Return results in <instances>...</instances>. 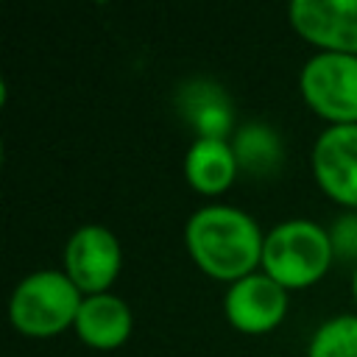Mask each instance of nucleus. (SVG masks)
I'll return each mask as SVG.
<instances>
[{
    "label": "nucleus",
    "mask_w": 357,
    "mask_h": 357,
    "mask_svg": "<svg viewBox=\"0 0 357 357\" xmlns=\"http://www.w3.org/2000/svg\"><path fill=\"white\" fill-rule=\"evenodd\" d=\"M61 262V271L84 296L109 293L123 265L120 240L103 223H84L70 234Z\"/></svg>",
    "instance_id": "5"
},
{
    "label": "nucleus",
    "mask_w": 357,
    "mask_h": 357,
    "mask_svg": "<svg viewBox=\"0 0 357 357\" xmlns=\"http://www.w3.org/2000/svg\"><path fill=\"white\" fill-rule=\"evenodd\" d=\"M231 148H234L240 170H248L251 176H271V173H276V167L282 162L279 131L259 120L237 126V131L231 137Z\"/></svg>",
    "instance_id": "12"
},
{
    "label": "nucleus",
    "mask_w": 357,
    "mask_h": 357,
    "mask_svg": "<svg viewBox=\"0 0 357 357\" xmlns=\"http://www.w3.org/2000/svg\"><path fill=\"white\" fill-rule=\"evenodd\" d=\"M184 243L192 262L206 276L231 284L262 265L265 231L237 206L206 204L187 218Z\"/></svg>",
    "instance_id": "1"
},
{
    "label": "nucleus",
    "mask_w": 357,
    "mask_h": 357,
    "mask_svg": "<svg viewBox=\"0 0 357 357\" xmlns=\"http://www.w3.org/2000/svg\"><path fill=\"white\" fill-rule=\"evenodd\" d=\"M290 307V290L271 279L265 271H254L231 282L223 293L226 321L245 335H262L276 329Z\"/></svg>",
    "instance_id": "6"
},
{
    "label": "nucleus",
    "mask_w": 357,
    "mask_h": 357,
    "mask_svg": "<svg viewBox=\"0 0 357 357\" xmlns=\"http://www.w3.org/2000/svg\"><path fill=\"white\" fill-rule=\"evenodd\" d=\"M84 293L59 268L28 273L11 293L8 318L25 337H53L75 324Z\"/></svg>",
    "instance_id": "3"
},
{
    "label": "nucleus",
    "mask_w": 357,
    "mask_h": 357,
    "mask_svg": "<svg viewBox=\"0 0 357 357\" xmlns=\"http://www.w3.org/2000/svg\"><path fill=\"white\" fill-rule=\"evenodd\" d=\"M312 176L318 187L346 209L357 212V126H329L312 145Z\"/></svg>",
    "instance_id": "8"
},
{
    "label": "nucleus",
    "mask_w": 357,
    "mask_h": 357,
    "mask_svg": "<svg viewBox=\"0 0 357 357\" xmlns=\"http://www.w3.org/2000/svg\"><path fill=\"white\" fill-rule=\"evenodd\" d=\"M351 296L357 301V265H354V273H351Z\"/></svg>",
    "instance_id": "15"
},
{
    "label": "nucleus",
    "mask_w": 357,
    "mask_h": 357,
    "mask_svg": "<svg viewBox=\"0 0 357 357\" xmlns=\"http://www.w3.org/2000/svg\"><path fill=\"white\" fill-rule=\"evenodd\" d=\"M240 165L231 139L195 137L184 153V176L190 187L201 195H220L237 178Z\"/></svg>",
    "instance_id": "11"
},
{
    "label": "nucleus",
    "mask_w": 357,
    "mask_h": 357,
    "mask_svg": "<svg viewBox=\"0 0 357 357\" xmlns=\"http://www.w3.org/2000/svg\"><path fill=\"white\" fill-rule=\"evenodd\" d=\"M307 357H357V315L324 321L310 337Z\"/></svg>",
    "instance_id": "13"
},
{
    "label": "nucleus",
    "mask_w": 357,
    "mask_h": 357,
    "mask_svg": "<svg viewBox=\"0 0 357 357\" xmlns=\"http://www.w3.org/2000/svg\"><path fill=\"white\" fill-rule=\"evenodd\" d=\"M298 89L329 126H357V56L312 53L298 73Z\"/></svg>",
    "instance_id": "4"
},
{
    "label": "nucleus",
    "mask_w": 357,
    "mask_h": 357,
    "mask_svg": "<svg viewBox=\"0 0 357 357\" xmlns=\"http://www.w3.org/2000/svg\"><path fill=\"white\" fill-rule=\"evenodd\" d=\"M329 243L337 259L357 262V212L349 209L340 218L332 220L329 226Z\"/></svg>",
    "instance_id": "14"
},
{
    "label": "nucleus",
    "mask_w": 357,
    "mask_h": 357,
    "mask_svg": "<svg viewBox=\"0 0 357 357\" xmlns=\"http://www.w3.org/2000/svg\"><path fill=\"white\" fill-rule=\"evenodd\" d=\"M293 31L321 53L357 56V0H293Z\"/></svg>",
    "instance_id": "7"
},
{
    "label": "nucleus",
    "mask_w": 357,
    "mask_h": 357,
    "mask_svg": "<svg viewBox=\"0 0 357 357\" xmlns=\"http://www.w3.org/2000/svg\"><path fill=\"white\" fill-rule=\"evenodd\" d=\"M332 259L335 251L329 243V229L307 218H293L276 223L265 234L259 268L282 287L298 290L315 284L329 271Z\"/></svg>",
    "instance_id": "2"
},
{
    "label": "nucleus",
    "mask_w": 357,
    "mask_h": 357,
    "mask_svg": "<svg viewBox=\"0 0 357 357\" xmlns=\"http://www.w3.org/2000/svg\"><path fill=\"white\" fill-rule=\"evenodd\" d=\"M73 329L92 349H117L134 329V312L114 293H92L84 296Z\"/></svg>",
    "instance_id": "10"
},
{
    "label": "nucleus",
    "mask_w": 357,
    "mask_h": 357,
    "mask_svg": "<svg viewBox=\"0 0 357 357\" xmlns=\"http://www.w3.org/2000/svg\"><path fill=\"white\" fill-rule=\"evenodd\" d=\"M178 112L184 120L195 128L198 137H212V139H229L234 134V103L229 92L209 81V78H192L181 84L178 95Z\"/></svg>",
    "instance_id": "9"
}]
</instances>
